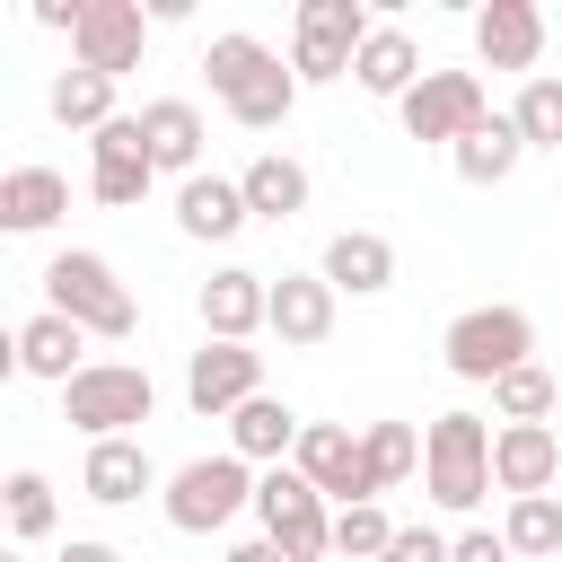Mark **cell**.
I'll use <instances>...</instances> for the list:
<instances>
[{
    "instance_id": "obj_11",
    "label": "cell",
    "mask_w": 562,
    "mask_h": 562,
    "mask_svg": "<svg viewBox=\"0 0 562 562\" xmlns=\"http://www.w3.org/2000/svg\"><path fill=\"white\" fill-rule=\"evenodd\" d=\"M140 44H149V9L140 0H88V18L70 35V61L97 70V79H123V70H140Z\"/></svg>"
},
{
    "instance_id": "obj_7",
    "label": "cell",
    "mask_w": 562,
    "mask_h": 562,
    "mask_svg": "<svg viewBox=\"0 0 562 562\" xmlns=\"http://www.w3.org/2000/svg\"><path fill=\"white\" fill-rule=\"evenodd\" d=\"M255 518H263V544H281L290 562H325L334 553V509H325V492L299 465L255 474Z\"/></svg>"
},
{
    "instance_id": "obj_13",
    "label": "cell",
    "mask_w": 562,
    "mask_h": 562,
    "mask_svg": "<svg viewBox=\"0 0 562 562\" xmlns=\"http://www.w3.org/2000/svg\"><path fill=\"white\" fill-rule=\"evenodd\" d=\"M553 474H562V439H553V422H501V430H492V483H501L509 501L553 492Z\"/></svg>"
},
{
    "instance_id": "obj_27",
    "label": "cell",
    "mask_w": 562,
    "mask_h": 562,
    "mask_svg": "<svg viewBox=\"0 0 562 562\" xmlns=\"http://www.w3.org/2000/svg\"><path fill=\"white\" fill-rule=\"evenodd\" d=\"M237 184H246V211H255V220H299V211H307V167L281 158V149H263Z\"/></svg>"
},
{
    "instance_id": "obj_24",
    "label": "cell",
    "mask_w": 562,
    "mask_h": 562,
    "mask_svg": "<svg viewBox=\"0 0 562 562\" xmlns=\"http://www.w3.org/2000/svg\"><path fill=\"white\" fill-rule=\"evenodd\" d=\"M140 140H149L158 167L202 176V105H193V97H149V105H140Z\"/></svg>"
},
{
    "instance_id": "obj_3",
    "label": "cell",
    "mask_w": 562,
    "mask_h": 562,
    "mask_svg": "<svg viewBox=\"0 0 562 562\" xmlns=\"http://www.w3.org/2000/svg\"><path fill=\"white\" fill-rule=\"evenodd\" d=\"M149 404H158V386H149L140 360H88V369L61 386V422L88 430V448H97V439H132V430L149 422Z\"/></svg>"
},
{
    "instance_id": "obj_30",
    "label": "cell",
    "mask_w": 562,
    "mask_h": 562,
    "mask_svg": "<svg viewBox=\"0 0 562 562\" xmlns=\"http://www.w3.org/2000/svg\"><path fill=\"white\" fill-rule=\"evenodd\" d=\"M501 536H509V553H518V562H562V501H553V492L509 501Z\"/></svg>"
},
{
    "instance_id": "obj_5",
    "label": "cell",
    "mask_w": 562,
    "mask_h": 562,
    "mask_svg": "<svg viewBox=\"0 0 562 562\" xmlns=\"http://www.w3.org/2000/svg\"><path fill=\"white\" fill-rule=\"evenodd\" d=\"M422 483H430L439 509H474L492 492V430H483V413H439L422 430Z\"/></svg>"
},
{
    "instance_id": "obj_40",
    "label": "cell",
    "mask_w": 562,
    "mask_h": 562,
    "mask_svg": "<svg viewBox=\"0 0 562 562\" xmlns=\"http://www.w3.org/2000/svg\"><path fill=\"white\" fill-rule=\"evenodd\" d=\"M0 562H26V553H0Z\"/></svg>"
},
{
    "instance_id": "obj_1",
    "label": "cell",
    "mask_w": 562,
    "mask_h": 562,
    "mask_svg": "<svg viewBox=\"0 0 562 562\" xmlns=\"http://www.w3.org/2000/svg\"><path fill=\"white\" fill-rule=\"evenodd\" d=\"M202 70H211V97H220L246 132H272V123H290V105H299V70H281V53L255 44V35H211Z\"/></svg>"
},
{
    "instance_id": "obj_6",
    "label": "cell",
    "mask_w": 562,
    "mask_h": 562,
    "mask_svg": "<svg viewBox=\"0 0 562 562\" xmlns=\"http://www.w3.org/2000/svg\"><path fill=\"white\" fill-rule=\"evenodd\" d=\"M158 509H167L176 536H220L237 509H255V474H246V457H193V465L167 474Z\"/></svg>"
},
{
    "instance_id": "obj_32",
    "label": "cell",
    "mask_w": 562,
    "mask_h": 562,
    "mask_svg": "<svg viewBox=\"0 0 562 562\" xmlns=\"http://www.w3.org/2000/svg\"><path fill=\"white\" fill-rule=\"evenodd\" d=\"M386 544H395V518H386L378 501L334 509V553H342V562H386Z\"/></svg>"
},
{
    "instance_id": "obj_20",
    "label": "cell",
    "mask_w": 562,
    "mask_h": 562,
    "mask_svg": "<svg viewBox=\"0 0 562 562\" xmlns=\"http://www.w3.org/2000/svg\"><path fill=\"white\" fill-rule=\"evenodd\" d=\"M79 492H88L97 509H132L140 492H158V465H149L140 439H97L88 465H79Z\"/></svg>"
},
{
    "instance_id": "obj_29",
    "label": "cell",
    "mask_w": 562,
    "mask_h": 562,
    "mask_svg": "<svg viewBox=\"0 0 562 562\" xmlns=\"http://www.w3.org/2000/svg\"><path fill=\"white\" fill-rule=\"evenodd\" d=\"M360 465H369V492H395L422 465V430L413 422H369L360 430Z\"/></svg>"
},
{
    "instance_id": "obj_21",
    "label": "cell",
    "mask_w": 562,
    "mask_h": 562,
    "mask_svg": "<svg viewBox=\"0 0 562 562\" xmlns=\"http://www.w3.org/2000/svg\"><path fill=\"white\" fill-rule=\"evenodd\" d=\"M299 413L281 404V395H255V404H237L228 413V457H246V465H290L299 457Z\"/></svg>"
},
{
    "instance_id": "obj_2",
    "label": "cell",
    "mask_w": 562,
    "mask_h": 562,
    "mask_svg": "<svg viewBox=\"0 0 562 562\" xmlns=\"http://www.w3.org/2000/svg\"><path fill=\"white\" fill-rule=\"evenodd\" d=\"M44 307L70 316L88 342H132V325H140L132 290L114 281V263H105L97 246H61V255L44 263Z\"/></svg>"
},
{
    "instance_id": "obj_15",
    "label": "cell",
    "mask_w": 562,
    "mask_h": 562,
    "mask_svg": "<svg viewBox=\"0 0 562 562\" xmlns=\"http://www.w3.org/2000/svg\"><path fill=\"white\" fill-rule=\"evenodd\" d=\"M290 465H299L325 501H342V509H351V501H378V492H369V465H360V439H351L342 422H307Z\"/></svg>"
},
{
    "instance_id": "obj_8",
    "label": "cell",
    "mask_w": 562,
    "mask_h": 562,
    "mask_svg": "<svg viewBox=\"0 0 562 562\" xmlns=\"http://www.w3.org/2000/svg\"><path fill=\"white\" fill-rule=\"evenodd\" d=\"M360 44H369V9H360V0H299V26H290V70H299V88H307V79H351Z\"/></svg>"
},
{
    "instance_id": "obj_35",
    "label": "cell",
    "mask_w": 562,
    "mask_h": 562,
    "mask_svg": "<svg viewBox=\"0 0 562 562\" xmlns=\"http://www.w3.org/2000/svg\"><path fill=\"white\" fill-rule=\"evenodd\" d=\"M457 553V536H439V527H395V544H386V562H448Z\"/></svg>"
},
{
    "instance_id": "obj_10",
    "label": "cell",
    "mask_w": 562,
    "mask_h": 562,
    "mask_svg": "<svg viewBox=\"0 0 562 562\" xmlns=\"http://www.w3.org/2000/svg\"><path fill=\"white\" fill-rule=\"evenodd\" d=\"M255 395H263V351L202 334V351L184 360V404H193L202 422H220V413H237V404H255Z\"/></svg>"
},
{
    "instance_id": "obj_36",
    "label": "cell",
    "mask_w": 562,
    "mask_h": 562,
    "mask_svg": "<svg viewBox=\"0 0 562 562\" xmlns=\"http://www.w3.org/2000/svg\"><path fill=\"white\" fill-rule=\"evenodd\" d=\"M448 562H518V553H509V536H501V527H465Z\"/></svg>"
},
{
    "instance_id": "obj_17",
    "label": "cell",
    "mask_w": 562,
    "mask_h": 562,
    "mask_svg": "<svg viewBox=\"0 0 562 562\" xmlns=\"http://www.w3.org/2000/svg\"><path fill=\"white\" fill-rule=\"evenodd\" d=\"M334 281L325 272H281L272 281V334H281V351H316L325 334H334Z\"/></svg>"
},
{
    "instance_id": "obj_14",
    "label": "cell",
    "mask_w": 562,
    "mask_h": 562,
    "mask_svg": "<svg viewBox=\"0 0 562 562\" xmlns=\"http://www.w3.org/2000/svg\"><path fill=\"white\" fill-rule=\"evenodd\" d=\"M255 325H272V272L220 263V272L202 281V334H211V342H246Z\"/></svg>"
},
{
    "instance_id": "obj_23",
    "label": "cell",
    "mask_w": 562,
    "mask_h": 562,
    "mask_svg": "<svg viewBox=\"0 0 562 562\" xmlns=\"http://www.w3.org/2000/svg\"><path fill=\"white\" fill-rule=\"evenodd\" d=\"M351 79H360L369 97H395V105H404V97H413V88H422L430 70H422V44H413L404 26H369V44H360Z\"/></svg>"
},
{
    "instance_id": "obj_16",
    "label": "cell",
    "mask_w": 562,
    "mask_h": 562,
    "mask_svg": "<svg viewBox=\"0 0 562 562\" xmlns=\"http://www.w3.org/2000/svg\"><path fill=\"white\" fill-rule=\"evenodd\" d=\"M474 53H483V70H536V53H544V9H536V0H483V9H474Z\"/></svg>"
},
{
    "instance_id": "obj_12",
    "label": "cell",
    "mask_w": 562,
    "mask_h": 562,
    "mask_svg": "<svg viewBox=\"0 0 562 562\" xmlns=\"http://www.w3.org/2000/svg\"><path fill=\"white\" fill-rule=\"evenodd\" d=\"M149 176H158V158H149V140H140V114H114V123L88 140V193H97L105 211H132V202L149 193Z\"/></svg>"
},
{
    "instance_id": "obj_38",
    "label": "cell",
    "mask_w": 562,
    "mask_h": 562,
    "mask_svg": "<svg viewBox=\"0 0 562 562\" xmlns=\"http://www.w3.org/2000/svg\"><path fill=\"white\" fill-rule=\"evenodd\" d=\"M61 562H123V553H114V544H97V536H70V544H61Z\"/></svg>"
},
{
    "instance_id": "obj_28",
    "label": "cell",
    "mask_w": 562,
    "mask_h": 562,
    "mask_svg": "<svg viewBox=\"0 0 562 562\" xmlns=\"http://www.w3.org/2000/svg\"><path fill=\"white\" fill-rule=\"evenodd\" d=\"M44 105H53V123H70V132H88V140H97V132L114 123V79H97V70H79V61H70V70L53 79V97H44Z\"/></svg>"
},
{
    "instance_id": "obj_39",
    "label": "cell",
    "mask_w": 562,
    "mask_h": 562,
    "mask_svg": "<svg viewBox=\"0 0 562 562\" xmlns=\"http://www.w3.org/2000/svg\"><path fill=\"white\" fill-rule=\"evenodd\" d=\"M228 562H290V553H281V544H263V536H255V544H228Z\"/></svg>"
},
{
    "instance_id": "obj_26",
    "label": "cell",
    "mask_w": 562,
    "mask_h": 562,
    "mask_svg": "<svg viewBox=\"0 0 562 562\" xmlns=\"http://www.w3.org/2000/svg\"><path fill=\"white\" fill-rule=\"evenodd\" d=\"M325 281L351 290V299H378V290L395 281V246H386L378 228H342V237L325 246Z\"/></svg>"
},
{
    "instance_id": "obj_37",
    "label": "cell",
    "mask_w": 562,
    "mask_h": 562,
    "mask_svg": "<svg viewBox=\"0 0 562 562\" xmlns=\"http://www.w3.org/2000/svg\"><path fill=\"white\" fill-rule=\"evenodd\" d=\"M79 18H88V0H35V26H70L79 35Z\"/></svg>"
},
{
    "instance_id": "obj_19",
    "label": "cell",
    "mask_w": 562,
    "mask_h": 562,
    "mask_svg": "<svg viewBox=\"0 0 562 562\" xmlns=\"http://www.w3.org/2000/svg\"><path fill=\"white\" fill-rule=\"evenodd\" d=\"M79 351H88V334H79L70 316H53V307H35V316L9 334V360H18L26 378H53V386H70V378L88 369Z\"/></svg>"
},
{
    "instance_id": "obj_4",
    "label": "cell",
    "mask_w": 562,
    "mask_h": 562,
    "mask_svg": "<svg viewBox=\"0 0 562 562\" xmlns=\"http://www.w3.org/2000/svg\"><path fill=\"white\" fill-rule=\"evenodd\" d=\"M439 351H448V369H457L465 386H501L509 369L536 360V316H527V307H465Z\"/></svg>"
},
{
    "instance_id": "obj_31",
    "label": "cell",
    "mask_w": 562,
    "mask_h": 562,
    "mask_svg": "<svg viewBox=\"0 0 562 562\" xmlns=\"http://www.w3.org/2000/svg\"><path fill=\"white\" fill-rule=\"evenodd\" d=\"M553 404H562V386H553V369H536V360L492 386V413H501V422H553Z\"/></svg>"
},
{
    "instance_id": "obj_33",
    "label": "cell",
    "mask_w": 562,
    "mask_h": 562,
    "mask_svg": "<svg viewBox=\"0 0 562 562\" xmlns=\"http://www.w3.org/2000/svg\"><path fill=\"white\" fill-rule=\"evenodd\" d=\"M509 123H518V140H527V149H562V79H544V70H536V79L518 88Z\"/></svg>"
},
{
    "instance_id": "obj_22",
    "label": "cell",
    "mask_w": 562,
    "mask_h": 562,
    "mask_svg": "<svg viewBox=\"0 0 562 562\" xmlns=\"http://www.w3.org/2000/svg\"><path fill=\"white\" fill-rule=\"evenodd\" d=\"M61 211H70V176H61V167H9V176H0V228H9V237L53 228Z\"/></svg>"
},
{
    "instance_id": "obj_9",
    "label": "cell",
    "mask_w": 562,
    "mask_h": 562,
    "mask_svg": "<svg viewBox=\"0 0 562 562\" xmlns=\"http://www.w3.org/2000/svg\"><path fill=\"white\" fill-rule=\"evenodd\" d=\"M395 114H404V132H413V140L457 149V140H465V132L492 114V97H483V79H474V70H430V79H422V88H413Z\"/></svg>"
},
{
    "instance_id": "obj_34",
    "label": "cell",
    "mask_w": 562,
    "mask_h": 562,
    "mask_svg": "<svg viewBox=\"0 0 562 562\" xmlns=\"http://www.w3.org/2000/svg\"><path fill=\"white\" fill-rule=\"evenodd\" d=\"M53 518H61L53 483H44L35 465H18V474H9V536H18V544H35V536H53Z\"/></svg>"
},
{
    "instance_id": "obj_18",
    "label": "cell",
    "mask_w": 562,
    "mask_h": 562,
    "mask_svg": "<svg viewBox=\"0 0 562 562\" xmlns=\"http://www.w3.org/2000/svg\"><path fill=\"white\" fill-rule=\"evenodd\" d=\"M255 211H246V184L237 176H184L176 184V228L193 237V246H220V237H237Z\"/></svg>"
},
{
    "instance_id": "obj_25",
    "label": "cell",
    "mask_w": 562,
    "mask_h": 562,
    "mask_svg": "<svg viewBox=\"0 0 562 562\" xmlns=\"http://www.w3.org/2000/svg\"><path fill=\"white\" fill-rule=\"evenodd\" d=\"M448 158H457V176H465V184L483 193V184H509V176H518L527 140H518V123H509V114H483V123H474V132H465V140H457Z\"/></svg>"
}]
</instances>
